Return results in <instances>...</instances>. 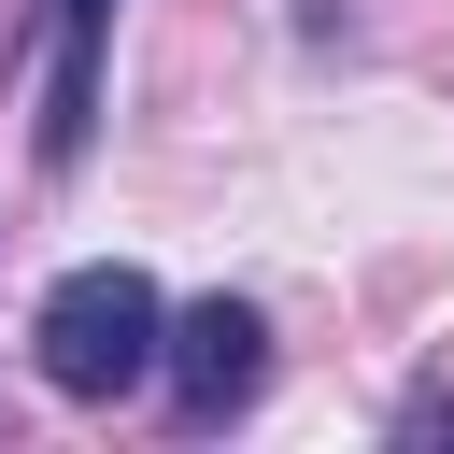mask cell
I'll list each match as a JSON object with an SVG mask.
<instances>
[{
  "mask_svg": "<svg viewBox=\"0 0 454 454\" xmlns=\"http://www.w3.org/2000/svg\"><path fill=\"white\" fill-rule=\"evenodd\" d=\"M99 57H114V0H43V170H85L99 142Z\"/></svg>",
  "mask_w": 454,
  "mask_h": 454,
  "instance_id": "cell-3",
  "label": "cell"
},
{
  "mask_svg": "<svg viewBox=\"0 0 454 454\" xmlns=\"http://www.w3.org/2000/svg\"><path fill=\"white\" fill-rule=\"evenodd\" d=\"M397 440H454V383H411L397 397Z\"/></svg>",
  "mask_w": 454,
  "mask_h": 454,
  "instance_id": "cell-4",
  "label": "cell"
},
{
  "mask_svg": "<svg viewBox=\"0 0 454 454\" xmlns=\"http://www.w3.org/2000/svg\"><path fill=\"white\" fill-rule=\"evenodd\" d=\"M156 340H170V298H156V270H128V255L57 270V284H43V312H28V369H43L71 411L142 397V383H156Z\"/></svg>",
  "mask_w": 454,
  "mask_h": 454,
  "instance_id": "cell-1",
  "label": "cell"
},
{
  "mask_svg": "<svg viewBox=\"0 0 454 454\" xmlns=\"http://www.w3.org/2000/svg\"><path fill=\"white\" fill-rule=\"evenodd\" d=\"M156 397H170V426L184 440H227L255 397H270V312L255 298H184L170 312V340H156Z\"/></svg>",
  "mask_w": 454,
  "mask_h": 454,
  "instance_id": "cell-2",
  "label": "cell"
}]
</instances>
